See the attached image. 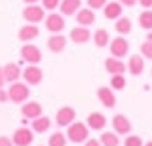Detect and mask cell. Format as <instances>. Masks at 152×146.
Here are the masks:
<instances>
[{"label": "cell", "mask_w": 152, "mask_h": 146, "mask_svg": "<svg viewBox=\"0 0 152 146\" xmlns=\"http://www.w3.org/2000/svg\"><path fill=\"white\" fill-rule=\"evenodd\" d=\"M99 142H102V146H120V138L116 132H102Z\"/></svg>", "instance_id": "4316f807"}, {"label": "cell", "mask_w": 152, "mask_h": 146, "mask_svg": "<svg viewBox=\"0 0 152 146\" xmlns=\"http://www.w3.org/2000/svg\"><path fill=\"white\" fill-rule=\"evenodd\" d=\"M150 73H152V69H150Z\"/></svg>", "instance_id": "7bdbcfd3"}, {"label": "cell", "mask_w": 152, "mask_h": 146, "mask_svg": "<svg viewBox=\"0 0 152 146\" xmlns=\"http://www.w3.org/2000/svg\"><path fill=\"white\" fill-rule=\"evenodd\" d=\"M49 146H67V136L63 132H53L49 136Z\"/></svg>", "instance_id": "83f0119b"}, {"label": "cell", "mask_w": 152, "mask_h": 146, "mask_svg": "<svg viewBox=\"0 0 152 146\" xmlns=\"http://www.w3.org/2000/svg\"><path fill=\"white\" fill-rule=\"evenodd\" d=\"M20 57L23 61H26L28 65H39L41 59H43V53H41V49L33 45V43H24L23 47H20Z\"/></svg>", "instance_id": "8992f818"}, {"label": "cell", "mask_w": 152, "mask_h": 146, "mask_svg": "<svg viewBox=\"0 0 152 146\" xmlns=\"http://www.w3.org/2000/svg\"><path fill=\"white\" fill-rule=\"evenodd\" d=\"M97 99L102 101L104 108H116V93L112 87H99L97 89Z\"/></svg>", "instance_id": "e0dca14e"}, {"label": "cell", "mask_w": 152, "mask_h": 146, "mask_svg": "<svg viewBox=\"0 0 152 146\" xmlns=\"http://www.w3.org/2000/svg\"><path fill=\"white\" fill-rule=\"evenodd\" d=\"M85 122H87V128L89 130H99V132H104L105 124H107V120H105V116L102 112H91Z\"/></svg>", "instance_id": "9a60e30c"}, {"label": "cell", "mask_w": 152, "mask_h": 146, "mask_svg": "<svg viewBox=\"0 0 152 146\" xmlns=\"http://www.w3.org/2000/svg\"><path fill=\"white\" fill-rule=\"evenodd\" d=\"M138 4H140L144 10H146V8H152V0H138Z\"/></svg>", "instance_id": "8d00e7d4"}, {"label": "cell", "mask_w": 152, "mask_h": 146, "mask_svg": "<svg viewBox=\"0 0 152 146\" xmlns=\"http://www.w3.org/2000/svg\"><path fill=\"white\" fill-rule=\"evenodd\" d=\"M65 136H67V140H71V142L81 144V142H85L89 138V128H87L85 122H71L69 126H67V134Z\"/></svg>", "instance_id": "7a4b0ae2"}, {"label": "cell", "mask_w": 152, "mask_h": 146, "mask_svg": "<svg viewBox=\"0 0 152 146\" xmlns=\"http://www.w3.org/2000/svg\"><path fill=\"white\" fill-rule=\"evenodd\" d=\"M105 4H107V0H87V6L91 10H99V8H104Z\"/></svg>", "instance_id": "d6a6232c"}, {"label": "cell", "mask_w": 152, "mask_h": 146, "mask_svg": "<svg viewBox=\"0 0 152 146\" xmlns=\"http://www.w3.org/2000/svg\"><path fill=\"white\" fill-rule=\"evenodd\" d=\"M39 0H24V4H37Z\"/></svg>", "instance_id": "ab89813d"}, {"label": "cell", "mask_w": 152, "mask_h": 146, "mask_svg": "<svg viewBox=\"0 0 152 146\" xmlns=\"http://www.w3.org/2000/svg\"><path fill=\"white\" fill-rule=\"evenodd\" d=\"M4 83H6V79H4V71H2V67H0V89L4 87Z\"/></svg>", "instance_id": "f35d334b"}, {"label": "cell", "mask_w": 152, "mask_h": 146, "mask_svg": "<svg viewBox=\"0 0 152 146\" xmlns=\"http://www.w3.org/2000/svg\"><path fill=\"white\" fill-rule=\"evenodd\" d=\"M81 8V0H61L59 12L63 16H75V12Z\"/></svg>", "instance_id": "44dd1931"}, {"label": "cell", "mask_w": 152, "mask_h": 146, "mask_svg": "<svg viewBox=\"0 0 152 146\" xmlns=\"http://www.w3.org/2000/svg\"><path fill=\"white\" fill-rule=\"evenodd\" d=\"M45 16H47V10H45L43 6H39V4H26V8L23 10V18L28 24L43 23V20H45Z\"/></svg>", "instance_id": "3957f363"}, {"label": "cell", "mask_w": 152, "mask_h": 146, "mask_svg": "<svg viewBox=\"0 0 152 146\" xmlns=\"http://www.w3.org/2000/svg\"><path fill=\"white\" fill-rule=\"evenodd\" d=\"M138 24H140L144 31H152V8H146V10L140 12V16H138Z\"/></svg>", "instance_id": "484cf974"}, {"label": "cell", "mask_w": 152, "mask_h": 146, "mask_svg": "<svg viewBox=\"0 0 152 146\" xmlns=\"http://www.w3.org/2000/svg\"><path fill=\"white\" fill-rule=\"evenodd\" d=\"M114 28H116L118 35L126 36L128 33H132V20H130L128 16H120V18L116 20V24H114Z\"/></svg>", "instance_id": "d4e9b609"}, {"label": "cell", "mask_w": 152, "mask_h": 146, "mask_svg": "<svg viewBox=\"0 0 152 146\" xmlns=\"http://www.w3.org/2000/svg\"><path fill=\"white\" fill-rule=\"evenodd\" d=\"M102 10H104V16L107 20H118V18L122 16V12H124V6H122L118 0L116 2H110V0H107V4H105Z\"/></svg>", "instance_id": "ac0fdd59"}, {"label": "cell", "mask_w": 152, "mask_h": 146, "mask_svg": "<svg viewBox=\"0 0 152 146\" xmlns=\"http://www.w3.org/2000/svg\"><path fill=\"white\" fill-rule=\"evenodd\" d=\"M140 55L146 59H152V41H144L140 45Z\"/></svg>", "instance_id": "1f68e13d"}, {"label": "cell", "mask_w": 152, "mask_h": 146, "mask_svg": "<svg viewBox=\"0 0 152 146\" xmlns=\"http://www.w3.org/2000/svg\"><path fill=\"white\" fill-rule=\"evenodd\" d=\"M39 26L37 24H23L20 26V31H18V39L23 41V43H31V41H35L37 36H39Z\"/></svg>", "instance_id": "d6986e66"}, {"label": "cell", "mask_w": 152, "mask_h": 146, "mask_svg": "<svg viewBox=\"0 0 152 146\" xmlns=\"http://www.w3.org/2000/svg\"><path fill=\"white\" fill-rule=\"evenodd\" d=\"M75 110L71 108V106H63V108L57 110V114H55V124L61 126V128H65V126H69L71 122H75Z\"/></svg>", "instance_id": "30bf717a"}, {"label": "cell", "mask_w": 152, "mask_h": 146, "mask_svg": "<svg viewBox=\"0 0 152 146\" xmlns=\"http://www.w3.org/2000/svg\"><path fill=\"white\" fill-rule=\"evenodd\" d=\"M146 41H152V31H148V36H146Z\"/></svg>", "instance_id": "60d3db41"}, {"label": "cell", "mask_w": 152, "mask_h": 146, "mask_svg": "<svg viewBox=\"0 0 152 146\" xmlns=\"http://www.w3.org/2000/svg\"><path fill=\"white\" fill-rule=\"evenodd\" d=\"M91 39H94V43H95V47L97 49H104V47H107L110 45V33L105 31V28H97L94 35H91Z\"/></svg>", "instance_id": "cb8c5ba5"}, {"label": "cell", "mask_w": 152, "mask_h": 146, "mask_svg": "<svg viewBox=\"0 0 152 146\" xmlns=\"http://www.w3.org/2000/svg\"><path fill=\"white\" fill-rule=\"evenodd\" d=\"M124 146H144V140L136 134H128V138H124Z\"/></svg>", "instance_id": "f546056e"}, {"label": "cell", "mask_w": 152, "mask_h": 146, "mask_svg": "<svg viewBox=\"0 0 152 146\" xmlns=\"http://www.w3.org/2000/svg\"><path fill=\"white\" fill-rule=\"evenodd\" d=\"M23 79L26 85H39L43 81V69L39 65H26L23 69Z\"/></svg>", "instance_id": "ba28073f"}, {"label": "cell", "mask_w": 152, "mask_h": 146, "mask_svg": "<svg viewBox=\"0 0 152 146\" xmlns=\"http://www.w3.org/2000/svg\"><path fill=\"white\" fill-rule=\"evenodd\" d=\"M47 47L51 53H61V51H65V47H67V39L61 35H51L49 36V41H47Z\"/></svg>", "instance_id": "7402d4cb"}, {"label": "cell", "mask_w": 152, "mask_h": 146, "mask_svg": "<svg viewBox=\"0 0 152 146\" xmlns=\"http://www.w3.org/2000/svg\"><path fill=\"white\" fill-rule=\"evenodd\" d=\"M107 47H110L112 57H116V59H122V57H126L130 53V43L126 41V36H122V35H118L116 39H112Z\"/></svg>", "instance_id": "5b68a950"}, {"label": "cell", "mask_w": 152, "mask_h": 146, "mask_svg": "<svg viewBox=\"0 0 152 146\" xmlns=\"http://www.w3.org/2000/svg\"><path fill=\"white\" fill-rule=\"evenodd\" d=\"M33 140H35V132H33V128H26V126L16 128L12 134V144L14 146H31Z\"/></svg>", "instance_id": "52a82bcc"}, {"label": "cell", "mask_w": 152, "mask_h": 146, "mask_svg": "<svg viewBox=\"0 0 152 146\" xmlns=\"http://www.w3.org/2000/svg\"><path fill=\"white\" fill-rule=\"evenodd\" d=\"M43 23H45V26H47V31L51 35H59L65 28V16L61 12H49Z\"/></svg>", "instance_id": "277c9868"}, {"label": "cell", "mask_w": 152, "mask_h": 146, "mask_svg": "<svg viewBox=\"0 0 152 146\" xmlns=\"http://www.w3.org/2000/svg\"><path fill=\"white\" fill-rule=\"evenodd\" d=\"M4 101H8V91L6 89H0V104H4Z\"/></svg>", "instance_id": "74e56055"}, {"label": "cell", "mask_w": 152, "mask_h": 146, "mask_svg": "<svg viewBox=\"0 0 152 146\" xmlns=\"http://www.w3.org/2000/svg\"><path fill=\"white\" fill-rule=\"evenodd\" d=\"M69 39L73 43H77V45H83V43L91 41V31H89V26H79V24H77L75 28H71Z\"/></svg>", "instance_id": "7c38bea8"}, {"label": "cell", "mask_w": 152, "mask_h": 146, "mask_svg": "<svg viewBox=\"0 0 152 146\" xmlns=\"http://www.w3.org/2000/svg\"><path fill=\"white\" fill-rule=\"evenodd\" d=\"M126 67H128V71L134 75V77H138L144 73V57L142 55H132L126 63Z\"/></svg>", "instance_id": "ffe728a7"}, {"label": "cell", "mask_w": 152, "mask_h": 146, "mask_svg": "<svg viewBox=\"0 0 152 146\" xmlns=\"http://www.w3.org/2000/svg\"><path fill=\"white\" fill-rule=\"evenodd\" d=\"M0 146H14V144H12V138H6V136H0Z\"/></svg>", "instance_id": "d590c367"}, {"label": "cell", "mask_w": 152, "mask_h": 146, "mask_svg": "<svg viewBox=\"0 0 152 146\" xmlns=\"http://www.w3.org/2000/svg\"><path fill=\"white\" fill-rule=\"evenodd\" d=\"M105 71L112 73V75H124V73L128 71V67H126V63L122 59H116V57H107L104 63Z\"/></svg>", "instance_id": "4fadbf2b"}, {"label": "cell", "mask_w": 152, "mask_h": 146, "mask_svg": "<svg viewBox=\"0 0 152 146\" xmlns=\"http://www.w3.org/2000/svg\"><path fill=\"white\" fill-rule=\"evenodd\" d=\"M122 6H126V8H132V6H136V2L138 0H118Z\"/></svg>", "instance_id": "e575fe53"}, {"label": "cell", "mask_w": 152, "mask_h": 146, "mask_svg": "<svg viewBox=\"0 0 152 146\" xmlns=\"http://www.w3.org/2000/svg\"><path fill=\"white\" fill-rule=\"evenodd\" d=\"M144 146H152V140H150V142H146V144H144Z\"/></svg>", "instance_id": "b9f144b4"}, {"label": "cell", "mask_w": 152, "mask_h": 146, "mask_svg": "<svg viewBox=\"0 0 152 146\" xmlns=\"http://www.w3.org/2000/svg\"><path fill=\"white\" fill-rule=\"evenodd\" d=\"M2 71H4V79H6L8 83H14V81H18V79L23 77V69H20L18 63H6V65L2 67Z\"/></svg>", "instance_id": "2e32d148"}, {"label": "cell", "mask_w": 152, "mask_h": 146, "mask_svg": "<svg viewBox=\"0 0 152 146\" xmlns=\"http://www.w3.org/2000/svg\"><path fill=\"white\" fill-rule=\"evenodd\" d=\"M59 4H61V0H41V6L49 12H55L59 8Z\"/></svg>", "instance_id": "4dcf8cb0"}, {"label": "cell", "mask_w": 152, "mask_h": 146, "mask_svg": "<svg viewBox=\"0 0 152 146\" xmlns=\"http://www.w3.org/2000/svg\"><path fill=\"white\" fill-rule=\"evenodd\" d=\"M112 126H114V132L118 136H128L132 132V122L128 120V116H124V114H116L114 118H112Z\"/></svg>", "instance_id": "9c48e42d"}, {"label": "cell", "mask_w": 152, "mask_h": 146, "mask_svg": "<svg viewBox=\"0 0 152 146\" xmlns=\"http://www.w3.org/2000/svg\"><path fill=\"white\" fill-rule=\"evenodd\" d=\"M6 91H8V101H12V104H24L31 97V85L23 83V81H14V83H10V87Z\"/></svg>", "instance_id": "6da1fadb"}, {"label": "cell", "mask_w": 152, "mask_h": 146, "mask_svg": "<svg viewBox=\"0 0 152 146\" xmlns=\"http://www.w3.org/2000/svg\"><path fill=\"white\" fill-rule=\"evenodd\" d=\"M110 87H112L114 91H116V89L122 91V89L126 87V77H124V75H112V79H110Z\"/></svg>", "instance_id": "f1b7e54d"}, {"label": "cell", "mask_w": 152, "mask_h": 146, "mask_svg": "<svg viewBox=\"0 0 152 146\" xmlns=\"http://www.w3.org/2000/svg\"><path fill=\"white\" fill-rule=\"evenodd\" d=\"M83 144L85 146H102V142H99V138H87Z\"/></svg>", "instance_id": "836d02e7"}, {"label": "cell", "mask_w": 152, "mask_h": 146, "mask_svg": "<svg viewBox=\"0 0 152 146\" xmlns=\"http://www.w3.org/2000/svg\"><path fill=\"white\" fill-rule=\"evenodd\" d=\"M51 124H53L51 118H47V116H39V118H35V120H31V128H33L35 134H45V132H49Z\"/></svg>", "instance_id": "603a6c76"}, {"label": "cell", "mask_w": 152, "mask_h": 146, "mask_svg": "<svg viewBox=\"0 0 152 146\" xmlns=\"http://www.w3.org/2000/svg\"><path fill=\"white\" fill-rule=\"evenodd\" d=\"M75 20L79 26H91L95 23V10H91L89 6L87 8H79L75 12Z\"/></svg>", "instance_id": "5bb4252c"}, {"label": "cell", "mask_w": 152, "mask_h": 146, "mask_svg": "<svg viewBox=\"0 0 152 146\" xmlns=\"http://www.w3.org/2000/svg\"><path fill=\"white\" fill-rule=\"evenodd\" d=\"M20 114L26 120H35L39 116H43V106L39 101H24L23 106H20Z\"/></svg>", "instance_id": "8fae6325"}]
</instances>
